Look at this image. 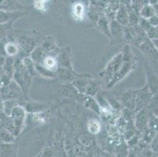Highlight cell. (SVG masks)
Wrapping results in <instances>:
<instances>
[{
    "label": "cell",
    "instance_id": "obj_1",
    "mask_svg": "<svg viewBox=\"0 0 158 157\" xmlns=\"http://www.w3.org/2000/svg\"><path fill=\"white\" fill-rule=\"evenodd\" d=\"M73 15L77 21H80L84 17V6L81 3H76L73 6Z\"/></svg>",
    "mask_w": 158,
    "mask_h": 157
},
{
    "label": "cell",
    "instance_id": "obj_2",
    "mask_svg": "<svg viewBox=\"0 0 158 157\" xmlns=\"http://www.w3.org/2000/svg\"><path fill=\"white\" fill-rule=\"evenodd\" d=\"M141 14H142L143 17H144L145 18H151V17L156 16L154 8L149 5H147L143 7Z\"/></svg>",
    "mask_w": 158,
    "mask_h": 157
},
{
    "label": "cell",
    "instance_id": "obj_3",
    "mask_svg": "<svg viewBox=\"0 0 158 157\" xmlns=\"http://www.w3.org/2000/svg\"><path fill=\"white\" fill-rule=\"evenodd\" d=\"M44 65L49 70H54L56 68V66H57V61L53 57H48L44 60Z\"/></svg>",
    "mask_w": 158,
    "mask_h": 157
},
{
    "label": "cell",
    "instance_id": "obj_4",
    "mask_svg": "<svg viewBox=\"0 0 158 157\" xmlns=\"http://www.w3.org/2000/svg\"><path fill=\"white\" fill-rule=\"evenodd\" d=\"M89 130H90L91 133L96 134L100 130V124L98 121L96 120H90V123H89L88 125Z\"/></svg>",
    "mask_w": 158,
    "mask_h": 157
},
{
    "label": "cell",
    "instance_id": "obj_5",
    "mask_svg": "<svg viewBox=\"0 0 158 157\" xmlns=\"http://www.w3.org/2000/svg\"><path fill=\"white\" fill-rule=\"evenodd\" d=\"M146 122H147V116H146V111H145V112L144 111H143V112H141L140 114H139V118H138V123H139V127H142V126H145Z\"/></svg>",
    "mask_w": 158,
    "mask_h": 157
},
{
    "label": "cell",
    "instance_id": "obj_6",
    "mask_svg": "<svg viewBox=\"0 0 158 157\" xmlns=\"http://www.w3.org/2000/svg\"><path fill=\"white\" fill-rule=\"evenodd\" d=\"M150 90L153 92H158V78L153 76L150 80Z\"/></svg>",
    "mask_w": 158,
    "mask_h": 157
},
{
    "label": "cell",
    "instance_id": "obj_7",
    "mask_svg": "<svg viewBox=\"0 0 158 157\" xmlns=\"http://www.w3.org/2000/svg\"><path fill=\"white\" fill-rule=\"evenodd\" d=\"M6 52L8 54L12 55V54H15L16 53H17L18 48H17V47H16L14 44H13V43H8L6 45Z\"/></svg>",
    "mask_w": 158,
    "mask_h": 157
},
{
    "label": "cell",
    "instance_id": "obj_8",
    "mask_svg": "<svg viewBox=\"0 0 158 157\" xmlns=\"http://www.w3.org/2000/svg\"><path fill=\"white\" fill-rule=\"evenodd\" d=\"M149 23L153 26H157L158 25V17L157 16H154V17H151L149 20Z\"/></svg>",
    "mask_w": 158,
    "mask_h": 157
},
{
    "label": "cell",
    "instance_id": "obj_9",
    "mask_svg": "<svg viewBox=\"0 0 158 157\" xmlns=\"http://www.w3.org/2000/svg\"><path fill=\"white\" fill-rule=\"evenodd\" d=\"M44 6H45L44 2H42V1L35 2V7H36L38 10H43V9L44 8Z\"/></svg>",
    "mask_w": 158,
    "mask_h": 157
},
{
    "label": "cell",
    "instance_id": "obj_10",
    "mask_svg": "<svg viewBox=\"0 0 158 157\" xmlns=\"http://www.w3.org/2000/svg\"><path fill=\"white\" fill-rule=\"evenodd\" d=\"M153 45H154V47H156V49L157 50V51H158V39H153Z\"/></svg>",
    "mask_w": 158,
    "mask_h": 157
}]
</instances>
